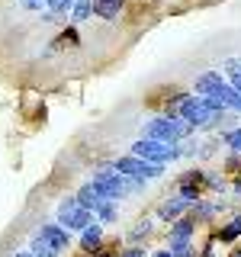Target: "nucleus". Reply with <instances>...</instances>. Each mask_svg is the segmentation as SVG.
<instances>
[{
    "label": "nucleus",
    "instance_id": "nucleus-1",
    "mask_svg": "<svg viewBox=\"0 0 241 257\" xmlns=\"http://www.w3.org/2000/svg\"><path fill=\"white\" fill-rule=\"evenodd\" d=\"M109 167L123 177H135V180H161V177H164V164H148V161H142L135 155L116 158Z\"/></svg>",
    "mask_w": 241,
    "mask_h": 257
},
{
    "label": "nucleus",
    "instance_id": "nucleus-2",
    "mask_svg": "<svg viewBox=\"0 0 241 257\" xmlns=\"http://www.w3.org/2000/svg\"><path fill=\"white\" fill-rule=\"evenodd\" d=\"M90 183H93V190L100 193L103 199H123V196H129V190H126V177L123 174H116L112 167L106 164V167H100L93 177H90Z\"/></svg>",
    "mask_w": 241,
    "mask_h": 257
},
{
    "label": "nucleus",
    "instance_id": "nucleus-3",
    "mask_svg": "<svg viewBox=\"0 0 241 257\" xmlns=\"http://www.w3.org/2000/svg\"><path fill=\"white\" fill-rule=\"evenodd\" d=\"M90 222H93V212L80 209L74 196L61 199V206H58V225H61L64 231H71V235H74V231H84Z\"/></svg>",
    "mask_w": 241,
    "mask_h": 257
},
{
    "label": "nucleus",
    "instance_id": "nucleus-4",
    "mask_svg": "<svg viewBox=\"0 0 241 257\" xmlns=\"http://www.w3.org/2000/svg\"><path fill=\"white\" fill-rule=\"evenodd\" d=\"M132 155L148 161V164H167V161L177 158V145H167V142H155V139H139L132 145Z\"/></svg>",
    "mask_w": 241,
    "mask_h": 257
},
{
    "label": "nucleus",
    "instance_id": "nucleus-5",
    "mask_svg": "<svg viewBox=\"0 0 241 257\" xmlns=\"http://www.w3.org/2000/svg\"><path fill=\"white\" fill-rule=\"evenodd\" d=\"M36 235L42 238V244L48 247V254H52V257H61L71 247V231H64L58 222H45Z\"/></svg>",
    "mask_w": 241,
    "mask_h": 257
},
{
    "label": "nucleus",
    "instance_id": "nucleus-6",
    "mask_svg": "<svg viewBox=\"0 0 241 257\" xmlns=\"http://www.w3.org/2000/svg\"><path fill=\"white\" fill-rule=\"evenodd\" d=\"M203 187H206V174L203 171H187L180 180H177V196H183L187 203H196Z\"/></svg>",
    "mask_w": 241,
    "mask_h": 257
},
{
    "label": "nucleus",
    "instance_id": "nucleus-7",
    "mask_svg": "<svg viewBox=\"0 0 241 257\" xmlns=\"http://www.w3.org/2000/svg\"><path fill=\"white\" fill-rule=\"evenodd\" d=\"M225 84H228V80L222 77V71H203V74L193 80V96H212Z\"/></svg>",
    "mask_w": 241,
    "mask_h": 257
},
{
    "label": "nucleus",
    "instance_id": "nucleus-8",
    "mask_svg": "<svg viewBox=\"0 0 241 257\" xmlns=\"http://www.w3.org/2000/svg\"><path fill=\"white\" fill-rule=\"evenodd\" d=\"M196 231V222L190 215H180L177 222H171V235H167V247H177V244H187Z\"/></svg>",
    "mask_w": 241,
    "mask_h": 257
},
{
    "label": "nucleus",
    "instance_id": "nucleus-9",
    "mask_svg": "<svg viewBox=\"0 0 241 257\" xmlns=\"http://www.w3.org/2000/svg\"><path fill=\"white\" fill-rule=\"evenodd\" d=\"M190 206H193V203H187L183 196H171V199H164V203L158 206V219H164V222H177L180 215H187V212H190Z\"/></svg>",
    "mask_w": 241,
    "mask_h": 257
},
{
    "label": "nucleus",
    "instance_id": "nucleus-10",
    "mask_svg": "<svg viewBox=\"0 0 241 257\" xmlns=\"http://www.w3.org/2000/svg\"><path fill=\"white\" fill-rule=\"evenodd\" d=\"M103 247V225L100 222H90L84 231H80V251L84 254H93Z\"/></svg>",
    "mask_w": 241,
    "mask_h": 257
},
{
    "label": "nucleus",
    "instance_id": "nucleus-11",
    "mask_svg": "<svg viewBox=\"0 0 241 257\" xmlns=\"http://www.w3.org/2000/svg\"><path fill=\"white\" fill-rule=\"evenodd\" d=\"M219 209H222V206L209 203V199H196V203L190 206V219L196 222V225H199V222H212V219H215V212H219Z\"/></svg>",
    "mask_w": 241,
    "mask_h": 257
},
{
    "label": "nucleus",
    "instance_id": "nucleus-12",
    "mask_svg": "<svg viewBox=\"0 0 241 257\" xmlns=\"http://www.w3.org/2000/svg\"><path fill=\"white\" fill-rule=\"evenodd\" d=\"M241 238V215H235L231 222H225L222 228L212 231V241H222V244H231V241Z\"/></svg>",
    "mask_w": 241,
    "mask_h": 257
},
{
    "label": "nucleus",
    "instance_id": "nucleus-13",
    "mask_svg": "<svg viewBox=\"0 0 241 257\" xmlns=\"http://www.w3.org/2000/svg\"><path fill=\"white\" fill-rule=\"evenodd\" d=\"M74 199H77V206H80V209H87V212H93V209L103 203V196L93 190V183H84V187L74 193Z\"/></svg>",
    "mask_w": 241,
    "mask_h": 257
},
{
    "label": "nucleus",
    "instance_id": "nucleus-14",
    "mask_svg": "<svg viewBox=\"0 0 241 257\" xmlns=\"http://www.w3.org/2000/svg\"><path fill=\"white\" fill-rule=\"evenodd\" d=\"M126 0H93V13L103 16V20H116L119 10H123Z\"/></svg>",
    "mask_w": 241,
    "mask_h": 257
},
{
    "label": "nucleus",
    "instance_id": "nucleus-15",
    "mask_svg": "<svg viewBox=\"0 0 241 257\" xmlns=\"http://www.w3.org/2000/svg\"><path fill=\"white\" fill-rule=\"evenodd\" d=\"M93 212H96V222H100V225H112V222H119V209H116V203H112V199H103V203L96 206Z\"/></svg>",
    "mask_w": 241,
    "mask_h": 257
},
{
    "label": "nucleus",
    "instance_id": "nucleus-16",
    "mask_svg": "<svg viewBox=\"0 0 241 257\" xmlns=\"http://www.w3.org/2000/svg\"><path fill=\"white\" fill-rule=\"evenodd\" d=\"M151 235V219H139L132 225V231H129V241H132V244H139V241H145Z\"/></svg>",
    "mask_w": 241,
    "mask_h": 257
},
{
    "label": "nucleus",
    "instance_id": "nucleus-17",
    "mask_svg": "<svg viewBox=\"0 0 241 257\" xmlns=\"http://www.w3.org/2000/svg\"><path fill=\"white\" fill-rule=\"evenodd\" d=\"M90 13H93V0H74V7H71V16H74V23H84Z\"/></svg>",
    "mask_w": 241,
    "mask_h": 257
},
{
    "label": "nucleus",
    "instance_id": "nucleus-18",
    "mask_svg": "<svg viewBox=\"0 0 241 257\" xmlns=\"http://www.w3.org/2000/svg\"><path fill=\"white\" fill-rule=\"evenodd\" d=\"M222 142L228 145L231 151H238V155H241V125H238V128H228V132L222 135Z\"/></svg>",
    "mask_w": 241,
    "mask_h": 257
},
{
    "label": "nucleus",
    "instance_id": "nucleus-19",
    "mask_svg": "<svg viewBox=\"0 0 241 257\" xmlns=\"http://www.w3.org/2000/svg\"><path fill=\"white\" fill-rule=\"evenodd\" d=\"M167 251H171V257H196V247L190 244H177V247H167Z\"/></svg>",
    "mask_w": 241,
    "mask_h": 257
},
{
    "label": "nucleus",
    "instance_id": "nucleus-20",
    "mask_svg": "<svg viewBox=\"0 0 241 257\" xmlns=\"http://www.w3.org/2000/svg\"><path fill=\"white\" fill-rule=\"evenodd\" d=\"M222 171H225V174H235V171H241V155H238V151H231V155H228V161H225V167H222Z\"/></svg>",
    "mask_w": 241,
    "mask_h": 257
},
{
    "label": "nucleus",
    "instance_id": "nucleus-21",
    "mask_svg": "<svg viewBox=\"0 0 241 257\" xmlns=\"http://www.w3.org/2000/svg\"><path fill=\"white\" fill-rule=\"evenodd\" d=\"M45 7L52 13H68V7H71V0H45Z\"/></svg>",
    "mask_w": 241,
    "mask_h": 257
},
{
    "label": "nucleus",
    "instance_id": "nucleus-22",
    "mask_svg": "<svg viewBox=\"0 0 241 257\" xmlns=\"http://www.w3.org/2000/svg\"><path fill=\"white\" fill-rule=\"evenodd\" d=\"M206 187H209V190H225L222 174H209V177H206Z\"/></svg>",
    "mask_w": 241,
    "mask_h": 257
},
{
    "label": "nucleus",
    "instance_id": "nucleus-23",
    "mask_svg": "<svg viewBox=\"0 0 241 257\" xmlns=\"http://www.w3.org/2000/svg\"><path fill=\"white\" fill-rule=\"evenodd\" d=\"M196 257H215V241H209V244L203 247V251H199Z\"/></svg>",
    "mask_w": 241,
    "mask_h": 257
},
{
    "label": "nucleus",
    "instance_id": "nucleus-24",
    "mask_svg": "<svg viewBox=\"0 0 241 257\" xmlns=\"http://www.w3.org/2000/svg\"><path fill=\"white\" fill-rule=\"evenodd\" d=\"M228 109H235V112H241V93L235 90V96H231V103H228Z\"/></svg>",
    "mask_w": 241,
    "mask_h": 257
},
{
    "label": "nucleus",
    "instance_id": "nucleus-25",
    "mask_svg": "<svg viewBox=\"0 0 241 257\" xmlns=\"http://www.w3.org/2000/svg\"><path fill=\"white\" fill-rule=\"evenodd\" d=\"M23 4H26V10H39V7H42L45 0H23Z\"/></svg>",
    "mask_w": 241,
    "mask_h": 257
},
{
    "label": "nucleus",
    "instance_id": "nucleus-26",
    "mask_svg": "<svg viewBox=\"0 0 241 257\" xmlns=\"http://www.w3.org/2000/svg\"><path fill=\"white\" fill-rule=\"evenodd\" d=\"M93 257H116V254H112V251H103V247H100V251H93Z\"/></svg>",
    "mask_w": 241,
    "mask_h": 257
},
{
    "label": "nucleus",
    "instance_id": "nucleus-27",
    "mask_svg": "<svg viewBox=\"0 0 241 257\" xmlns=\"http://www.w3.org/2000/svg\"><path fill=\"white\" fill-rule=\"evenodd\" d=\"M13 257H36V254H32V251H16Z\"/></svg>",
    "mask_w": 241,
    "mask_h": 257
},
{
    "label": "nucleus",
    "instance_id": "nucleus-28",
    "mask_svg": "<svg viewBox=\"0 0 241 257\" xmlns=\"http://www.w3.org/2000/svg\"><path fill=\"white\" fill-rule=\"evenodd\" d=\"M151 257H171V251L164 247V251H158V254H151Z\"/></svg>",
    "mask_w": 241,
    "mask_h": 257
},
{
    "label": "nucleus",
    "instance_id": "nucleus-29",
    "mask_svg": "<svg viewBox=\"0 0 241 257\" xmlns=\"http://www.w3.org/2000/svg\"><path fill=\"white\" fill-rule=\"evenodd\" d=\"M231 257H241V247H238V251H235V254H231Z\"/></svg>",
    "mask_w": 241,
    "mask_h": 257
}]
</instances>
